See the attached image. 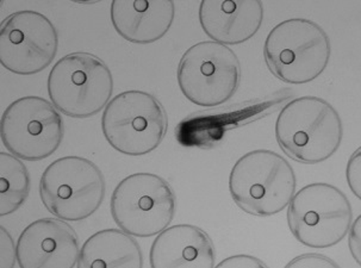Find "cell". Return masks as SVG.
Wrapping results in <instances>:
<instances>
[{"label":"cell","mask_w":361,"mask_h":268,"mask_svg":"<svg viewBox=\"0 0 361 268\" xmlns=\"http://www.w3.org/2000/svg\"><path fill=\"white\" fill-rule=\"evenodd\" d=\"M274 130L286 157L303 165H317L331 159L343 140L341 117L319 97H298L285 104Z\"/></svg>","instance_id":"cell-1"},{"label":"cell","mask_w":361,"mask_h":268,"mask_svg":"<svg viewBox=\"0 0 361 268\" xmlns=\"http://www.w3.org/2000/svg\"><path fill=\"white\" fill-rule=\"evenodd\" d=\"M295 169L281 154L255 150L240 157L229 174V192L243 212L269 217L281 214L296 193Z\"/></svg>","instance_id":"cell-2"},{"label":"cell","mask_w":361,"mask_h":268,"mask_svg":"<svg viewBox=\"0 0 361 268\" xmlns=\"http://www.w3.org/2000/svg\"><path fill=\"white\" fill-rule=\"evenodd\" d=\"M331 42L319 24L307 18L283 20L269 31L264 59L269 72L288 85L309 84L326 71Z\"/></svg>","instance_id":"cell-3"},{"label":"cell","mask_w":361,"mask_h":268,"mask_svg":"<svg viewBox=\"0 0 361 268\" xmlns=\"http://www.w3.org/2000/svg\"><path fill=\"white\" fill-rule=\"evenodd\" d=\"M111 69L97 55L77 51L65 55L50 71L47 91L60 114L71 118H91L112 99Z\"/></svg>","instance_id":"cell-4"},{"label":"cell","mask_w":361,"mask_h":268,"mask_svg":"<svg viewBox=\"0 0 361 268\" xmlns=\"http://www.w3.org/2000/svg\"><path fill=\"white\" fill-rule=\"evenodd\" d=\"M169 116L161 102L140 90L114 97L102 116V131L111 148L128 157H142L161 145Z\"/></svg>","instance_id":"cell-5"},{"label":"cell","mask_w":361,"mask_h":268,"mask_svg":"<svg viewBox=\"0 0 361 268\" xmlns=\"http://www.w3.org/2000/svg\"><path fill=\"white\" fill-rule=\"evenodd\" d=\"M106 183L99 167L86 157H60L39 181V198L47 210L67 222H81L99 210Z\"/></svg>","instance_id":"cell-6"},{"label":"cell","mask_w":361,"mask_h":268,"mask_svg":"<svg viewBox=\"0 0 361 268\" xmlns=\"http://www.w3.org/2000/svg\"><path fill=\"white\" fill-rule=\"evenodd\" d=\"M288 229L309 248L334 247L346 238L353 222L347 195L334 185L312 183L300 188L288 205Z\"/></svg>","instance_id":"cell-7"},{"label":"cell","mask_w":361,"mask_h":268,"mask_svg":"<svg viewBox=\"0 0 361 268\" xmlns=\"http://www.w3.org/2000/svg\"><path fill=\"white\" fill-rule=\"evenodd\" d=\"M177 198L166 179L154 173H134L112 192L110 211L116 226L134 238H152L172 223Z\"/></svg>","instance_id":"cell-8"},{"label":"cell","mask_w":361,"mask_h":268,"mask_svg":"<svg viewBox=\"0 0 361 268\" xmlns=\"http://www.w3.org/2000/svg\"><path fill=\"white\" fill-rule=\"evenodd\" d=\"M241 62L229 47L203 41L190 47L177 69L178 85L185 98L197 106L227 103L241 84Z\"/></svg>","instance_id":"cell-9"},{"label":"cell","mask_w":361,"mask_h":268,"mask_svg":"<svg viewBox=\"0 0 361 268\" xmlns=\"http://www.w3.org/2000/svg\"><path fill=\"white\" fill-rule=\"evenodd\" d=\"M0 134L8 153L20 160L42 161L61 146L65 124L51 102L42 97L25 96L5 109Z\"/></svg>","instance_id":"cell-10"},{"label":"cell","mask_w":361,"mask_h":268,"mask_svg":"<svg viewBox=\"0 0 361 268\" xmlns=\"http://www.w3.org/2000/svg\"><path fill=\"white\" fill-rule=\"evenodd\" d=\"M59 32L53 22L37 11L23 10L6 17L0 28V63L17 75H35L58 55Z\"/></svg>","instance_id":"cell-11"},{"label":"cell","mask_w":361,"mask_h":268,"mask_svg":"<svg viewBox=\"0 0 361 268\" xmlns=\"http://www.w3.org/2000/svg\"><path fill=\"white\" fill-rule=\"evenodd\" d=\"M79 254L75 230L58 217L36 219L25 226L17 241L20 268H74Z\"/></svg>","instance_id":"cell-12"},{"label":"cell","mask_w":361,"mask_h":268,"mask_svg":"<svg viewBox=\"0 0 361 268\" xmlns=\"http://www.w3.org/2000/svg\"><path fill=\"white\" fill-rule=\"evenodd\" d=\"M198 17L209 39L224 46H238L260 30L265 11L259 0H203Z\"/></svg>","instance_id":"cell-13"},{"label":"cell","mask_w":361,"mask_h":268,"mask_svg":"<svg viewBox=\"0 0 361 268\" xmlns=\"http://www.w3.org/2000/svg\"><path fill=\"white\" fill-rule=\"evenodd\" d=\"M149 264L153 268H214L215 245L200 226L176 224L154 240Z\"/></svg>","instance_id":"cell-14"},{"label":"cell","mask_w":361,"mask_h":268,"mask_svg":"<svg viewBox=\"0 0 361 268\" xmlns=\"http://www.w3.org/2000/svg\"><path fill=\"white\" fill-rule=\"evenodd\" d=\"M284 98L285 96L279 99L273 98L265 103H257V100H253L240 105L235 104L219 111L191 115L179 123L176 131L178 142L185 147L210 148L221 141L226 131L262 118L266 112H272L276 105L281 103Z\"/></svg>","instance_id":"cell-15"},{"label":"cell","mask_w":361,"mask_h":268,"mask_svg":"<svg viewBox=\"0 0 361 268\" xmlns=\"http://www.w3.org/2000/svg\"><path fill=\"white\" fill-rule=\"evenodd\" d=\"M110 18L116 32L128 42H158L171 30L176 18L172 0H115Z\"/></svg>","instance_id":"cell-16"},{"label":"cell","mask_w":361,"mask_h":268,"mask_svg":"<svg viewBox=\"0 0 361 268\" xmlns=\"http://www.w3.org/2000/svg\"><path fill=\"white\" fill-rule=\"evenodd\" d=\"M139 242L122 229L100 230L80 248L79 268H142Z\"/></svg>","instance_id":"cell-17"},{"label":"cell","mask_w":361,"mask_h":268,"mask_svg":"<svg viewBox=\"0 0 361 268\" xmlns=\"http://www.w3.org/2000/svg\"><path fill=\"white\" fill-rule=\"evenodd\" d=\"M31 179L27 166L13 154L0 153V217L20 210L30 195Z\"/></svg>","instance_id":"cell-18"},{"label":"cell","mask_w":361,"mask_h":268,"mask_svg":"<svg viewBox=\"0 0 361 268\" xmlns=\"http://www.w3.org/2000/svg\"><path fill=\"white\" fill-rule=\"evenodd\" d=\"M17 262V243L5 226H0V268H13Z\"/></svg>","instance_id":"cell-19"},{"label":"cell","mask_w":361,"mask_h":268,"mask_svg":"<svg viewBox=\"0 0 361 268\" xmlns=\"http://www.w3.org/2000/svg\"><path fill=\"white\" fill-rule=\"evenodd\" d=\"M288 268H338V266L331 257L322 255L319 253H305L300 257L292 259L288 264Z\"/></svg>","instance_id":"cell-20"},{"label":"cell","mask_w":361,"mask_h":268,"mask_svg":"<svg viewBox=\"0 0 361 268\" xmlns=\"http://www.w3.org/2000/svg\"><path fill=\"white\" fill-rule=\"evenodd\" d=\"M346 178L350 191L360 200L361 197V150L357 148L350 155L347 164Z\"/></svg>","instance_id":"cell-21"},{"label":"cell","mask_w":361,"mask_h":268,"mask_svg":"<svg viewBox=\"0 0 361 268\" xmlns=\"http://www.w3.org/2000/svg\"><path fill=\"white\" fill-rule=\"evenodd\" d=\"M215 267L221 268H266L264 261L248 254H238L221 261Z\"/></svg>","instance_id":"cell-22"},{"label":"cell","mask_w":361,"mask_h":268,"mask_svg":"<svg viewBox=\"0 0 361 268\" xmlns=\"http://www.w3.org/2000/svg\"><path fill=\"white\" fill-rule=\"evenodd\" d=\"M347 235L350 255L357 264H361V216H357V219L352 222Z\"/></svg>","instance_id":"cell-23"}]
</instances>
